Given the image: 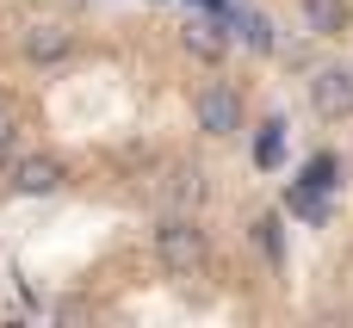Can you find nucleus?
Wrapping results in <instances>:
<instances>
[{"mask_svg":"<svg viewBox=\"0 0 353 328\" xmlns=\"http://www.w3.org/2000/svg\"><path fill=\"white\" fill-rule=\"evenodd\" d=\"M155 254H161V267H168V273L192 279V273H205L211 242H205V229H199L192 217H168V223L155 229Z\"/></svg>","mask_w":353,"mask_h":328,"instance_id":"nucleus-1","label":"nucleus"},{"mask_svg":"<svg viewBox=\"0 0 353 328\" xmlns=\"http://www.w3.org/2000/svg\"><path fill=\"white\" fill-rule=\"evenodd\" d=\"M192 118H199V130H205V136H236V130H242V99H236V87H223V81L199 87Z\"/></svg>","mask_w":353,"mask_h":328,"instance_id":"nucleus-2","label":"nucleus"},{"mask_svg":"<svg viewBox=\"0 0 353 328\" xmlns=\"http://www.w3.org/2000/svg\"><path fill=\"white\" fill-rule=\"evenodd\" d=\"M310 112L316 118H353V68H316L310 81Z\"/></svg>","mask_w":353,"mask_h":328,"instance_id":"nucleus-3","label":"nucleus"},{"mask_svg":"<svg viewBox=\"0 0 353 328\" xmlns=\"http://www.w3.org/2000/svg\"><path fill=\"white\" fill-rule=\"evenodd\" d=\"M56 186H62V161H56V155H19V161H12V192L43 198V192H56Z\"/></svg>","mask_w":353,"mask_h":328,"instance_id":"nucleus-4","label":"nucleus"},{"mask_svg":"<svg viewBox=\"0 0 353 328\" xmlns=\"http://www.w3.org/2000/svg\"><path fill=\"white\" fill-rule=\"evenodd\" d=\"M68 43H74V37H68V25L37 19V25L25 31V62H37V68H43V62H62V56H68Z\"/></svg>","mask_w":353,"mask_h":328,"instance_id":"nucleus-5","label":"nucleus"},{"mask_svg":"<svg viewBox=\"0 0 353 328\" xmlns=\"http://www.w3.org/2000/svg\"><path fill=\"white\" fill-rule=\"evenodd\" d=\"M186 50L205 56V62H217V56L230 50V31H223L217 19H186Z\"/></svg>","mask_w":353,"mask_h":328,"instance_id":"nucleus-6","label":"nucleus"},{"mask_svg":"<svg viewBox=\"0 0 353 328\" xmlns=\"http://www.w3.org/2000/svg\"><path fill=\"white\" fill-rule=\"evenodd\" d=\"M347 0H304V25L316 31V37H341L347 31Z\"/></svg>","mask_w":353,"mask_h":328,"instance_id":"nucleus-7","label":"nucleus"},{"mask_svg":"<svg viewBox=\"0 0 353 328\" xmlns=\"http://www.w3.org/2000/svg\"><path fill=\"white\" fill-rule=\"evenodd\" d=\"M168 198H174L180 211H186V205H199V198H205V174H199V167H180V174H174V186H168Z\"/></svg>","mask_w":353,"mask_h":328,"instance_id":"nucleus-8","label":"nucleus"},{"mask_svg":"<svg viewBox=\"0 0 353 328\" xmlns=\"http://www.w3.org/2000/svg\"><path fill=\"white\" fill-rule=\"evenodd\" d=\"M279 155H285V124L273 118V124L261 130V143H254V161H261V167H279Z\"/></svg>","mask_w":353,"mask_h":328,"instance_id":"nucleus-9","label":"nucleus"},{"mask_svg":"<svg viewBox=\"0 0 353 328\" xmlns=\"http://www.w3.org/2000/svg\"><path fill=\"white\" fill-rule=\"evenodd\" d=\"M254 242H261L267 260H279V217H261V223H254Z\"/></svg>","mask_w":353,"mask_h":328,"instance_id":"nucleus-10","label":"nucleus"},{"mask_svg":"<svg viewBox=\"0 0 353 328\" xmlns=\"http://www.w3.org/2000/svg\"><path fill=\"white\" fill-rule=\"evenodd\" d=\"M242 31H248V43H254V50H273V25H267L261 12H248V19H242Z\"/></svg>","mask_w":353,"mask_h":328,"instance_id":"nucleus-11","label":"nucleus"},{"mask_svg":"<svg viewBox=\"0 0 353 328\" xmlns=\"http://www.w3.org/2000/svg\"><path fill=\"white\" fill-rule=\"evenodd\" d=\"M12 143H19V124H12V118H0V161L12 155Z\"/></svg>","mask_w":353,"mask_h":328,"instance_id":"nucleus-12","label":"nucleus"}]
</instances>
